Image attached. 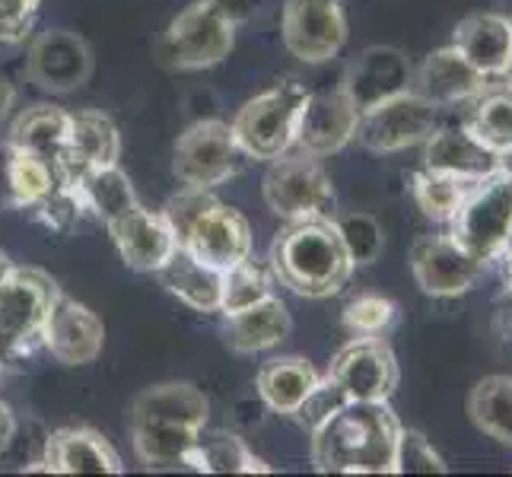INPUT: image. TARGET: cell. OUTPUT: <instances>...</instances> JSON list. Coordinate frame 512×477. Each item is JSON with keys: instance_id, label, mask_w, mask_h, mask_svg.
I'll return each mask as SVG.
<instances>
[{"instance_id": "d4e9b609", "label": "cell", "mask_w": 512, "mask_h": 477, "mask_svg": "<svg viewBox=\"0 0 512 477\" xmlns=\"http://www.w3.org/2000/svg\"><path fill=\"white\" fill-rule=\"evenodd\" d=\"M156 277L163 280V287L179 296L185 306L194 312H220V290H223V271L210 268V264L194 258L185 245H179L169 261L163 264Z\"/></svg>"}, {"instance_id": "e575fe53", "label": "cell", "mask_w": 512, "mask_h": 477, "mask_svg": "<svg viewBox=\"0 0 512 477\" xmlns=\"http://www.w3.org/2000/svg\"><path fill=\"white\" fill-rule=\"evenodd\" d=\"M268 296H274V274H271V268H264V264H255L252 258H245V261L233 264L229 271H223V290H220L223 315H236Z\"/></svg>"}, {"instance_id": "f1b7e54d", "label": "cell", "mask_w": 512, "mask_h": 477, "mask_svg": "<svg viewBox=\"0 0 512 477\" xmlns=\"http://www.w3.org/2000/svg\"><path fill=\"white\" fill-rule=\"evenodd\" d=\"M7 144L29 150L55 166L70 144V112L55 105H32L13 121Z\"/></svg>"}, {"instance_id": "4fadbf2b", "label": "cell", "mask_w": 512, "mask_h": 477, "mask_svg": "<svg viewBox=\"0 0 512 477\" xmlns=\"http://www.w3.org/2000/svg\"><path fill=\"white\" fill-rule=\"evenodd\" d=\"M26 74L45 93H74L93 74V51L77 32H39L29 45Z\"/></svg>"}, {"instance_id": "bcb514c9", "label": "cell", "mask_w": 512, "mask_h": 477, "mask_svg": "<svg viewBox=\"0 0 512 477\" xmlns=\"http://www.w3.org/2000/svg\"><path fill=\"white\" fill-rule=\"evenodd\" d=\"M503 255H512V226H509V236H506V245H503Z\"/></svg>"}, {"instance_id": "cb8c5ba5", "label": "cell", "mask_w": 512, "mask_h": 477, "mask_svg": "<svg viewBox=\"0 0 512 477\" xmlns=\"http://www.w3.org/2000/svg\"><path fill=\"white\" fill-rule=\"evenodd\" d=\"M293 328L290 309L277 296L261 299V303L226 315V347L233 353H261L271 350L287 338Z\"/></svg>"}, {"instance_id": "ffe728a7", "label": "cell", "mask_w": 512, "mask_h": 477, "mask_svg": "<svg viewBox=\"0 0 512 477\" xmlns=\"http://www.w3.org/2000/svg\"><path fill=\"white\" fill-rule=\"evenodd\" d=\"M487 77L471 67V61L455 45H446L423 58V64L411 74V93L427 99L436 109H449L458 102H471L484 90Z\"/></svg>"}, {"instance_id": "60d3db41", "label": "cell", "mask_w": 512, "mask_h": 477, "mask_svg": "<svg viewBox=\"0 0 512 477\" xmlns=\"http://www.w3.org/2000/svg\"><path fill=\"white\" fill-rule=\"evenodd\" d=\"M39 4L42 0H0V42H23L32 29L35 13H39Z\"/></svg>"}, {"instance_id": "f546056e", "label": "cell", "mask_w": 512, "mask_h": 477, "mask_svg": "<svg viewBox=\"0 0 512 477\" xmlns=\"http://www.w3.org/2000/svg\"><path fill=\"white\" fill-rule=\"evenodd\" d=\"M77 198H80V207L93 210V214L105 223L112 226L118 223L125 214H131V210L140 204L137 201V191L131 185V179L125 172L115 166H99V169H90L83 175V179L77 182Z\"/></svg>"}, {"instance_id": "d6986e66", "label": "cell", "mask_w": 512, "mask_h": 477, "mask_svg": "<svg viewBox=\"0 0 512 477\" xmlns=\"http://www.w3.org/2000/svg\"><path fill=\"white\" fill-rule=\"evenodd\" d=\"M109 233L121 252V261L131 271L140 274H156L169 261V255L179 249L172 226L166 223L163 210H147L144 204H137L131 214H125L118 223L109 226Z\"/></svg>"}, {"instance_id": "5bb4252c", "label": "cell", "mask_w": 512, "mask_h": 477, "mask_svg": "<svg viewBox=\"0 0 512 477\" xmlns=\"http://www.w3.org/2000/svg\"><path fill=\"white\" fill-rule=\"evenodd\" d=\"M357 121H360V109L341 86L325 93H309L296 125V150H303L315 159L338 153L357 134Z\"/></svg>"}, {"instance_id": "836d02e7", "label": "cell", "mask_w": 512, "mask_h": 477, "mask_svg": "<svg viewBox=\"0 0 512 477\" xmlns=\"http://www.w3.org/2000/svg\"><path fill=\"white\" fill-rule=\"evenodd\" d=\"M471 185L474 182H462V179H455V175L423 166L414 175L411 191H414L417 207L423 210V217H430L433 223H452V217L458 214V207H462Z\"/></svg>"}, {"instance_id": "d590c367", "label": "cell", "mask_w": 512, "mask_h": 477, "mask_svg": "<svg viewBox=\"0 0 512 477\" xmlns=\"http://www.w3.org/2000/svg\"><path fill=\"white\" fill-rule=\"evenodd\" d=\"M334 226H338V236L347 249V258L353 261V268H360V264H373L382 255L385 233H382V223L373 214L350 210V214L334 217Z\"/></svg>"}, {"instance_id": "8d00e7d4", "label": "cell", "mask_w": 512, "mask_h": 477, "mask_svg": "<svg viewBox=\"0 0 512 477\" xmlns=\"http://www.w3.org/2000/svg\"><path fill=\"white\" fill-rule=\"evenodd\" d=\"M395 303L376 293H363L344 306V325L353 338H369V334H385V328L395 322Z\"/></svg>"}, {"instance_id": "6da1fadb", "label": "cell", "mask_w": 512, "mask_h": 477, "mask_svg": "<svg viewBox=\"0 0 512 477\" xmlns=\"http://www.w3.org/2000/svg\"><path fill=\"white\" fill-rule=\"evenodd\" d=\"M398 436L388 401H347L312 433V465L325 474H395Z\"/></svg>"}, {"instance_id": "7402d4cb", "label": "cell", "mask_w": 512, "mask_h": 477, "mask_svg": "<svg viewBox=\"0 0 512 477\" xmlns=\"http://www.w3.org/2000/svg\"><path fill=\"white\" fill-rule=\"evenodd\" d=\"M481 77H509L512 70V23L500 13H474L455 26V42Z\"/></svg>"}, {"instance_id": "8fae6325", "label": "cell", "mask_w": 512, "mask_h": 477, "mask_svg": "<svg viewBox=\"0 0 512 477\" xmlns=\"http://www.w3.org/2000/svg\"><path fill=\"white\" fill-rule=\"evenodd\" d=\"M280 32H284V45L293 58L306 64H325L347 42L344 4L341 0H287Z\"/></svg>"}, {"instance_id": "e0dca14e", "label": "cell", "mask_w": 512, "mask_h": 477, "mask_svg": "<svg viewBox=\"0 0 512 477\" xmlns=\"http://www.w3.org/2000/svg\"><path fill=\"white\" fill-rule=\"evenodd\" d=\"M423 166L462 182H481L506 166V156L474 137L468 125H446L423 140Z\"/></svg>"}, {"instance_id": "d6a6232c", "label": "cell", "mask_w": 512, "mask_h": 477, "mask_svg": "<svg viewBox=\"0 0 512 477\" xmlns=\"http://www.w3.org/2000/svg\"><path fill=\"white\" fill-rule=\"evenodd\" d=\"M188 468L204 471V474H268L271 465H264L261 458L245 446V439L239 436H214V439H201L194 452L188 455Z\"/></svg>"}, {"instance_id": "44dd1931", "label": "cell", "mask_w": 512, "mask_h": 477, "mask_svg": "<svg viewBox=\"0 0 512 477\" xmlns=\"http://www.w3.org/2000/svg\"><path fill=\"white\" fill-rule=\"evenodd\" d=\"M42 471L48 474H121V455L96 430L70 427L48 436Z\"/></svg>"}, {"instance_id": "603a6c76", "label": "cell", "mask_w": 512, "mask_h": 477, "mask_svg": "<svg viewBox=\"0 0 512 477\" xmlns=\"http://www.w3.org/2000/svg\"><path fill=\"white\" fill-rule=\"evenodd\" d=\"M131 420L182 423V427L204 430L210 420V401L191 382H163L137 392L131 401Z\"/></svg>"}, {"instance_id": "4316f807", "label": "cell", "mask_w": 512, "mask_h": 477, "mask_svg": "<svg viewBox=\"0 0 512 477\" xmlns=\"http://www.w3.org/2000/svg\"><path fill=\"white\" fill-rule=\"evenodd\" d=\"M471 134L484 140L500 156H512V80L493 77L484 90L471 99V112L465 118Z\"/></svg>"}, {"instance_id": "8992f818", "label": "cell", "mask_w": 512, "mask_h": 477, "mask_svg": "<svg viewBox=\"0 0 512 477\" xmlns=\"http://www.w3.org/2000/svg\"><path fill=\"white\" fill-rule=\"evenodd\" d=\"M264 204L287 223L331 217L334 188L325 166L303 150H290L274 159L268 175H264Z\"/></svg>"}, {"instance_id": "484cf974", "label": "cell", "mask_w": 512, "mask_h": 477, "mask_svg": "<svg viewBox=\"0 0 512 477\" xmlns=\"http://www.w3.org/2000/svg\"><path fill=\"white\" fill-rule=\"evenodd\" d=\"M319 379L322 376L315 373V366L309 360L277 357V360H268L258 369L255 388H258V398L268 404L274 414L293 417L299 404H303L312 388L319 385Z\"/></svg>"}, {"instance_id": "74e56055", "label": "cell", "mask_w": 512, "mask_h": 477, "mask_svg": "<svg viewBox=\"0 0 512 477\" xmlns=\"http://www.w3.org/2000/svg\"><path fill=\"white\" fill-rule=\"evenodd\" d=\"M395 474H446V462H443V455L433 449L427 436L401 427L398 452H395Z\"/></svg>"}, {"instance_id": "ba28073f", "label": "cell", "mask_w": 512, "mask_h": 477, "mask_svg": "<svg viewBox=\"0 0 512 477\" xmlns=\"http://www.w3.org/2000/svg\"><path fill=\"white\" fill-rule=\"evenodd\" d=\"M236 45V23L223 16L217 7H210L207 0L185 7L169 23L160 55L169 67L179 70H204L220 64Z\"/></svg>"}, {"instance_id": "7a4b0ae2", "label": "cell", "mask_w": 512, "mask_h": 477, "mask_svg": "<svg viewBox=\"0 0 512 477\" xmlns=\"http://www.w3.org/2000/svg\"><path fill=\"white\" fill-rule=\"evenodd\" d=\"M271 274L296 296L328 299L347 287L353 261L331 217L293 220L277 233L271 245Z\"/></svg>"}, {"instance_id": "ee69618b", "label": "cell", "mask_w": 512, "mask_h": 477, "mask_svg": "<svg viewBox=\"0 0 512 477\" xmlns=\"http://www.w3.org/2000/svg\"><path fill=\"white\" fill-rule=\"evenodd\" d=\"M13 99H16V90H13V83L0 74V121L7 118V112L13 109Z\"/></svg>"}, {"instance_id": "5b68a950", "label": "cell", "mask_w": 512, "mask_h": 477, "mask_svg": "<svg viewBox=\"0 0 512 477\" xmlns=\"http://www.w3.org/2000/svg\"><path fill=\"white\" fill-rule=\"evenodd\" d=\"M509 226H512V169L503 166L500 172L471 185L458 214L449 223V233L471 255H478L484 264H490L500 261L503 255Z\"/></svg>"}, {"instance_id": "4dcf8cb0", "label": "cell", "mask_w": 512, "mask_h": 477, "mask_svg": "<svg viewBox=\"0 0 512 477\" xmlns=\"http://www.w3.org/2000/svg\"><path fill=\"white\" fill-rule=\"evenodd\" d=\"M7 185H10L13 204L26 210H32L35 204H42L48 194L64 188L48 159L35 156L29 150H20V147H10V144H7Z\"/></svg>"}, {"instance_id": "30bf717a", "label": "cell", "mask_w": 512, "mask_h": 477, "mask_svg": "<svg viewBox=\"0 0 512 477\" xmlns=\"http://www.w3.org/2000/svg\"><path fill=\"white\" fill-rule=\"evenodd\" d=\"M411 271L417 287L427 296L452 299L478 287L487 264L471 255L452 233L420 236L411 249Z\"/></svg>"}, {"instance_id": "ab89813d", "label": "cell", "mask_w": 512, "mask_h": 477, "mask_svg": "<svg viewBox=\"0 0 512 477\" xmlns=\"http://www.w3.org/2000/svg\"><path fill=\"white\" fill-rule=\"evenodd\" d=\"M347 404V395L338 388V382H334L331 376H325V379H319V385L312 388L309 392V398L299 404L296 408V423L303 427L306 433H315L322 427L325 420H331L334 414H338L341 408Z\"/></svg>"}, {"instance_id": "83f0119b", "label": "cell", "mask_w": 512, "mask_h": 477, "mask_svg": "<svg viewBox=\"0 0 512 477\" xmlns=\"http://www.w3.org/2000/svg\"><path fill=\"white\" fill-rule=\"evenodd\" d=\"M201 439V430L182 427V423H156V420H131V443L140 465L147 468H188V455Z\"/></svg>"}, {"instance_id": "52a82bcc", "label": "cell", "mask_w": 512, "mask_h": 477, "mask_svg": "<svg viewBox=\"0 0 512 477\" xmlns=\"http://www.w3.org/2000/svg\"><path fill=\"white\" fill-rule=\"evenodd\" d=\"M242 147L233 128L220 118L194 121V125L179 134L172 150V175L185 188H214L242 169L245 163Z\"/></svg>"}, {"instance_id": "7dc6e473", "label": "cell", "mask_w": 512, "mask_h": 477, "mask_svg": "<svg viewBox=\"0 0 512 477\" xmlns=\"http://www.w3.org/2000/svg\"><path fill=\"white\" fill-rule=\"evenodd\" d=\"M509 23H512V13H509Z\"/></svg>"}, {"instance_id": "1f68e13d", "label": "cell", "mask_w": 512, "mask_h": 477, "mask_svg": "<svg viewBox=\"0 0 512 477\" xmlns=\"http://www.w3.org/2000/svg\"><path fill=\"white\" fill-rule=\"evenodd\" d=\"M468 414L490 439L512 446V376H487L474 385Z\"/></svg>"}, {"instance_id": "2e32d148", "label": "cell", "mask_w": 512, "mask_h": 477, "mask_svg": "<svg viewBox=\"0 0 512 477\" xmlns=\"http://www.w3.org/2000/svg\"><path fill=\"white\" fill-rule=\"evenodd\" d=\"M182 245L198 261L210 264V268L229 271L233 264L252 258V226L239 210L217 201L188 229Z\"/></svg>"}, {"instance_id": "f6af8a7d", "label": "cell", "mask_w": 512, "mask_h": 477, "mask_svg": "<svg viewBox=\"0 0 512 477\" xmlns=\"http://www.w3.org/2000/svg\"><path fill=\"white\" fill-rule=\"evenodd\" d=\"M13 268H16V264L7 258V252H0V287H4L7 284V277L13 274Z\"/></svg>"}, {"instance_id": "9a60e30c", "label": "cell", "mask_w": 512, "mask_h": 477, "mask_svg": "<svg viewBox=\"0 0 512 477\" xmlns=\"http://www.w3.org/2000/svg\"><path fill=\"white\" fill-rule=\"evenodd\" d=\"M42 344L64 366L96 363L105 347V325L90 306L58 293L42 331Z\"/></svg>"}, {"instance_id": "9c48e42d", "label": "cell", "mask_w": 512, "mask_h": 477, "mask_svg": "<svg viewBox=\"0 0 512 477\" xmlns=\"http://www.w3.org/2000/svg\"><path fill=\"white\" fill-rule=\"evenodd\" d=\"M436 128H439V109L408 90L360 112L353 140H360L373 153H398L414 144H423Z\"/></svg>"}, {"instance_id": "b9f144b4", "label": "cell", "mask_w": 512, "mask_h": 477, "mask_svg": "<svg viewBox=\"0 0 512 477\" xmlns=\"http://www.w3.org/2000/svg\"><path fill=\"white\" fill-rule=\"evenodd\" d=\"M210 7H217L223 16H229L233 23H245L258 10V0H207Z\"/></svg>"}, {"instance_id": "7c38bea8", "label": "cell", "mask_w": 512, "mask_h": 477, "mask_svg": "<svg viewBox=\"0 0 512 477\" xmlns=\"http://www.w3.org/2000/svg\"><path fill=\"white\" fill-rule=\"evenodd\" d=\"M328 376L347 401H388L398 388V360L379 334L353 338L334 353Z\"/></svg>"}, {"instance_id": "7bdbcfd3", "label": "cell", "mask_w": 512, "mask_h": 477, "mask_svg": "<svg viewBox=\"0 0 512 477\" xmlns=\"http://www.w3.org/2000/svg\"><path fill=\"white\" fill-rule=\"evenodd\" d=\"M16 436V417L10 411V404L0 401V452H7V446L13 443Z\"/></svg>"}, {"instance_id": "f35d334b", "label": "cell", "mask_w": 512, "mask_h": 477, "mask_svg": "<svg viewBox=\"0 0 512 477\" xmlns=\"http://www.w3.org/2000/svg\"><path fill=\"white\" fill-rule=\"evenodd\" d=\"M214 204H217V198H214V191H210V188H185V191L175 194V198L166 201L163 217L172 226V233H175V239H179V245L185 242L188 229L198 223Z\"/></svg>"}, {"instance_id": "277c9868", "label": "cell", "mask_w": 512, "mask_h": 477, "mask_svg": "<svg viewBox=\"0 0 512 477\" xmlns=\"http://www.w3.org/2000/svg\"><path fill=\"white\" fill-rule=\"evenodd\" d=\"M61 287L58 280L39 268H13L0 287V363L23 357L42 344L48 312L55 306Z\"/></svg>"}, {"instance_id": "ac0fdd59", "label": "cell", "mask_w": 512, "mask_h": 477, "mask_svg": "<svg viewBox=\"0 0 512 477\" xmlns=\"http://www.w3.org/2000/svg\"><path fill=\"white\" fill-rule=\"evenodd\" d=\"M411 74L414 70L408 58H404V51L392 45H373L350 64L341 90L353 99V105H357L360 112H366L398 93H408Z\"/></svg>"}, {"instance_id": "3957f363", "label": "cell", "mask_w": 512, "mask_h": 477, "mask_svg": "<svg viewBox=\"0 0 512 477\" xmlns=\"http://www.w3.org/2000/svg\"><path fill=\"white\" fill-rule=\"evenodd\" d=\"M306 96L309 93L296 80H284L245 102L229 121L242 153L249 159H268V163L290 153L296 147V125Z\"/></svg>"}]
</instances>
